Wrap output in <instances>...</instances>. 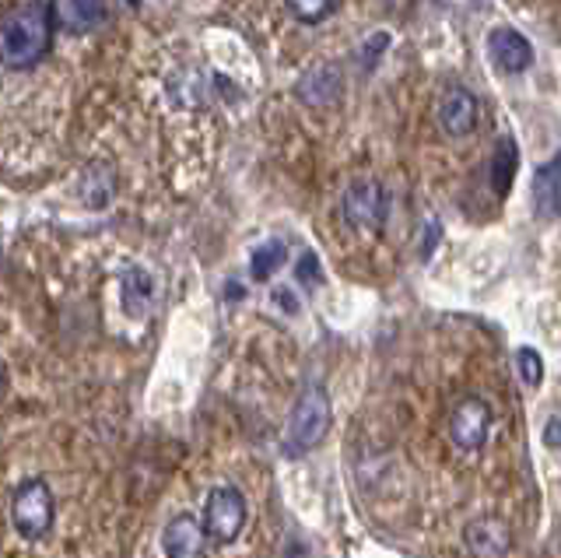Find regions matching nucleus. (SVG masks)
Wrapping results in <instances>:
<instances>
[{
	"mask_svg": "<svg viewBox=\"0 0 561 558\" xmlns=\"http://www.w3.org/2000/svg\"><path fill=\"white\" fill-rule=\"evenodd\" d=\"M245 527V499L236 485H218L207 492L204 505V531L218 545H232Z\"/></svg>",
	"mask_w": 561,
	"mask_h": 558,
	"instance_id": "4",
	"label": "nucleus"
},
{
	"mask_svg": "<svg viewBox=\"0 0 561 558\" xmlns=\"http://www.w3.org/2000/svg\"><path fill=\"white\" fill-rule=\"evenodd\" d=\"M0 387H4V365H0Z\"/></svg>",
	"mask_w": 561,
	"mask_h": 558,
	"instance_id": "24",
	"label": "nucleus"
},
{
	"mask_svg": "<svg viewBox=\"0 0 561 558\" xmlns=\"http://www.w3.org/2000/svg\"><path fill=\"white\" fill-rule=\"evenodd\" d=\"M341 89H344V78L337 67L320 64L298 81V99H302L306 106H333V102L341 99Z\"/></svg>",
	"mask_w": 561,
	"mask_h": 558,
	"instance_id": "11",
	"label": "nucleus"
},
{
	"mask_svg": "<svg viewBox=\"0 0 561 558\" xmlns=\"http://www.w3.org/2000/svg\"><path fill=\"white\" fill-rule=\"evenodd\" d=\"M478 99H473V92L467 89H449L443 95V102H438V124H443V130L449 137H467L473 127H478Z\"/></svg>",
	"mask_w": 561,
	"mask_h": 558,
	"instance_id": "10",
	"label": "nucleus"
},
{
	"mask_svg": "<svg viewBox=\"0 0 561 558\" xmlns=\"http://www.w3.org/2000/svg\"><path fill=\"white\" fill-rule=\"evenodd\" d=\"M333 11H337V4H330V0H291L288 4V14L302 25H320Z\"/></svg>",
	"mask_w": 561,
	"mask_h": 558,
	"instance_id": "17",
	"label": "nucleus"
},
{
	"mask_svg": "<svg viewBox=\"0 0 561 558\" xmlns=\"http://www.w3.org/2000/svg\"><path fill=\"white\" fill-rule=\"evenodd\" d=\"M393 43V36L390 32H373L365 43H362V54H358V64H362V71H376V64L382 60V54H386V46Z\"/></svg>",
	"mask_w": 561,
	"mask_h": 558,
	"instance_id": "19",
	"label": "nucleus"
},
{
	"mask_svg": "<svg viewBox=\"0 0 561 558\" xmlns=\"http://www.w3.org/2000/svg\"><path fill=\"white\" fill-rule=\"evenodd\" d=\"M438 239H443V225H438L435 218L425 221V232H421V250H417V257L428 260L435 253V247H438Z\"/></svg>",
	"mask_w": 561,
	"mask_h": 558,
	"instance_id": "21",
	"label": "nucleus"
},
{
	"mask_svg": "<svg viewBox=\"0 0 561 558\" xmlns=\"http://www.w3.org/2000/svg\"><path fill=\"white\" fill-rule=\"evenodd\" d=\"M488 429H491V408L481 397H467L456 405L453 418H449V435L456 449L463 453H478L488 443Z\"/></svg>",
	"mask_w": 561,
	"mask_h": 558,
	"instance_id": "6",
	"label": "nucleus"
},
{
	"mask_svg": "<svg viewBox=\"0 0 561 558\" xmlns=\"http://www.w3.org/2000/svg\"><path fill=\"white\" fill-rule=\"evenodd\" d=\"M57 520V502L43 478H32L25 485H18V492L11 499V523L18 537L25 540H43Z\"/></svg>",
	"mask_w": 561,
	"mask_h": 558,
	"instance_id": "3",
	"label": "nucleus"
},
{
	"mask_svg": "<svg viewBox=\"0 0 561 558\" xmlns=\"http://www.w3.org/2000/svg\"><path fill=\"white\" fill-rule=\"evenodd\" d=\"M516 373L526 387H540L543 383V358L537 348H519L516 352Z\"/></svg>",
	"mask_w": 561,
	"mask_h": 558,
	"instance_id": "18",
	"label": "nucleus"
},
{
	"mask_svg": "<svg viewBox=\"0 0 561 558\" xmlns=\"http://www.w3.org/2000/svg\"><path fill=\"white\" fill-rule=\"evenodd\" d=\"M390 215V201H386V190L373 180H355L344 190V218L365 232H379Z\"/></svg>",
	"mask_w": 561,
	"mask_h": 558,
	"instance_id": "5",
	"label": "nucleus"
},
{
	"mask_svg": "<svg viewBox=\"0 0 561 558\" xmlns=\"http://www.w3.org/2000/svg\"><path fill=\"white\" fill-rule=\"evenodd\" d=\"M516 162H519V148L513 137H502L495 155H491V190H495L499 197L508 194V186H513V176H516Z\"/></svg>",
	"mask_w": 561,
	"mask_h": 558,
	"instance_id": "15",
	"label": "nucleus"
},
{
	"mask_svg": "<svg viewBox=\"0 0 561 558\" xmlns=\"http://www.w3.org/2000/svg\"><path fill=\"white\" fill-rule=\"evenodd\" d=\"M53 14H57V25H64L67 32H92L105 22L110 8L105 4H81V0H67V4H53Z\"/></svg>",
	"mask_w": 561,
	"mask_h": 558,
	"instance_id": "14",
	"label": "nucleus"
},
{
	"mask_svg": "<svg viewBox=\"0 0 561 558\" xmlns=\"http://www.w3.org/2000/svg\"><path fill=\"white\" fill-rule=\"evenodd\" d=\"M57 32L53 4H14L0 14V67L8 71H28L39 64Z\"/></svg>",
	"mask_w": 561,
	"mask_h": 558,
	"instance_id": "1",
	"label": "nucleus"
},
{
	"mask_svg": "<svg viewBox=\"0 0 561 558\" xmlns=\"http://www.w3.org/2000/svg\"><path fill=\"white\" fill-rule=\"evenodd\" d=\"M207 531L197 516L180 513L165 523L162 531V551L169 558H207Z\"/></svg>",
	"mask_w": 561,
	"mask_h": 558,
	"instance_id": "8",
	"label": "nucleus"
},
{
	"mask_svg": "<svg viewBox=\"0 0 561 558\" xmlns=\"http://www.w3.org/2000/svg\"><path fill=\"white\" fill-rule=\"evenodd\" d=\"M534 212L540 221L561 215V155L534 172Z\"/></svg>",
	"mask_w": 561,
	"mask_h": 558,
	"instance_id": "12",
	"label": "nucleus"
},
{
	"mask_svg": "<svg viewBox=\"0 0 561 558\" xmlns=\"http://www.w3.org/2000/svg\"><path fill=\"white\" fill-rule=\"evenodd\" d=\"M543 443L551 449H561V414H551V422L543 425Z\"/></svg>",
	"mask_w": 561,
	"mask_h": 558,
	"instance_id": "23",
	"label": "nucleus"
},
{
	"mask_svg": "<svg viewBox=\"0 0 561 558\" xmlns=\"http://www.w3.org/2000/svg\"><path fill=\"white\" fill-rule=\"evenodd\" d=\"M295 274H298V282H302L306 288H316V285L323 282V271H320V260H316V253H302V257H298Z\"/></svg>",
	"mask_w": 561,
	"mask_h": 558,
	"instance_id": "20",
	"label": "nucleus"
},
{
	"mask_svg": "<svg viewBox=\"0 0 561 558\" xmlns=\"http://www.w3.org/2000/svg\"><path fill=\"white\" fill-rule=\"evenodd\" d=\"M330 394L323 387H306L302 397L295 400V408L288 414V429H285V457L298 460L312 453L323 443V435L330 432Z\"/></svg>",
	"mask_w": 561,
	"mask_h": 558,
	"instance_id": "2",
	"label": "nucleus"
},
{
	"mask_svg": "<svg viewBox=\"0 0 561 558\" xmlns=\"http://www.w3.org/2000/svg\"><path fill=\"white\" fill-rule=\"evenodd\" d=\"M488 54L495 60L499 71L505 75H523L526 67L534 64V46L530 39L523 36V32L508 29V25H499L488 32Z\"/></svg>",
	"mask_w": 561,
	"mask_h": 558,
	"instance_id": "7",
	"label": "nucleus"
},
{
	"mask_svg": "<svg viewBox=\"0 0 561 558\" xmlns=\"http://www.w3.org/2000/svg\"><path fill=\"white\" fill-rule=\"evenodd\" d=\"M463 545L473 558H505L513 551V531L495 516H481L467 527Z\"/></svg>",
	"mask_w": 561,
	"mask_h": 558,
	"instance_id": "9",
	"label": "nucleus"
},
{
	"mask_svg": "<svg viewBox=\"0 0 561 558\" xmlns=\"http://www.w3.org/2000/svg\"><path fill=\"white\" fill-rule=\"evenodd\" d=\"M288 260V247L280 239H267V242H260V247L253 250V257H250V271H253V277L256 282H267V277L285 264Z\"/></svg>",
	"mask_w": 561,
	"mask_h": 558,
	"instance_id": "16",
	"label": "nucleus"
},
{
	"mask_svg": "<svg viewBox=\"0 0 561 558\" xmlns=\"http://www.w3.org/2000/svg\"><path fill=\"white\" fill-rule=\"evenodd\" d=\"M151 295H154L151 271H145V267H127V271L119 274V303H123V312H127L130 320H145L148 317Z\"/></svg>",
	"mask_w": 561,
	"mask_h": 558,
	"instance_id": "13",
	"label": "nucleus"
},
{
	"mask_svg": "<svg viewBox=\"0 0 561 558\" xmlns=\"http://www.w3.org/2000/svg\"><path fill=\"white\" fill-rule=\"evenodd\" d=\"M274 303H277L280 312H288V317H295V312H298V299H295L291 288H274Z\"/></svg>",
	"mask_w": 561,
	"mask_h": 558,
	"instance_id": "22",
	"label": "nucleus"
}]
</instances>
